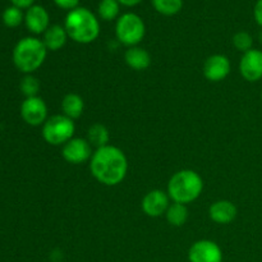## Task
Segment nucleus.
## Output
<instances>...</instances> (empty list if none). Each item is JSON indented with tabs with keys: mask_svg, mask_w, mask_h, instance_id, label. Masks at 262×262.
Instances as JSON below:
<instances>
[{
	"mask_svg": "<svg viewBox=\"0 0 262 262\" xmlns=\"http://www.w3.org/2000/svg\"><path fill=\"white\" fill-rule=\"evenodd\" d=\"M90 170L99 183L107 187L118 186L127 177V156L117 146L107 145L96 148L90 160Z\"/></svg>",
	"mask_w": 262,
	"mask_h": 262,
	"instance_id": "f257e3e1",
	"label": "nucleus"
},
{
	"mask_svg": "<svg viewBox=\"0 0 262 262\" xmlns=\"http://www.w3.org/2000/svg\"><path fill=\"white\" fill-rule=\"evenodd\" d=\"M168 194L173 202L188 205L204 192V179L192 169H183L171 176L168 182Z\"/></svg>",
	"mask_w": 262,
	"mask_h": 262,
	"instance_id": "f03ea898",
	"label": "nucleus"
},
{
	"mask_svg": "<svg viewBox=\"0 0 262 262\" xmlns=\"http://www.w3.org/2000/svg\"><path fill=\"white\" fill-rule=\"evenodd\" d=\"M68 37L74 42L90 43L100 35V23L96 15L86 8H76L66 17L64 23Z\"/></svg>",
	"mask_w": 262,
	"mask_h": 262,
	"instance_id": "7ed1b4c3",
	"label": "nucleus"
},
{
	"mask_svg": "<svg viewBox=\"0 0 262 262\" xmlns=\"http://www.w3.org/2000/svg\"><path fill=\"white\" fill-rule=\"evenodd\" d=\"M48 49L42 40L36 37H25L13 49V63L15 68L25 74H32L45 63Z\"/></svg>",
	"mask_w": 262,
	"mask_h": 262,
	"instance_id": "20e7f679",
	"label": "nucleus"
},
{
	"mask_svg": "<svg viewBox=\"0 0 262 262\" xmlns=\"http://www.w3.org/2000/svg\"><path fill=\"white\" fill-rule=\"evenodd\" d=\"M76 125L64 114H55L48 118L42 125V138L51 146H63L73 138Z\"/></svg>",
	"mask_w": 262,
	"mask_h": 262,
	"instance_id": "39448f33",
	"label": "nucleus"
},
{
	"mask_svg": "<svg viewBox=\"0 0 262 262\" xmlns=\"http://www.w3.org/2000/svg\"><path fill=\"white\" fill-rule=\"evenodd\" d=\"M146 27L142 18L135 13H125L118 18L115 35L123 45L132 48L137 46L145 37Z\"/></svg>",
	"mask_w": 262,
	"mask_h": 262,
	"instance_id": "423d86ee",
	"label": "nucleus"
},
{
	"mask_svg": "<svg viewBox=\"0 0 262 262\" xmlns=\"http://www.w3.org/2000/svg\"><path fill=\"white\" fill-rule=\"evenodd\" d=\"M92 146L87 141V138L73 137L71 141L61 146V156L67 163L72 165L87 163L92 158Z\"/></svg>",
	"mask_w": 262,
	"mask_h": 262,
	"instance_id": "0eeeda50",
	"label": "nucleus"
},
{
	"mask_svg": "<svg viewBox=\"0 0 262 262\" xmlns=\"http://www.w3.org/2000/svg\"><path fill=\"white\" fill-rule=\"evenodd\" d=\"M20 117L28 125H43L49 118L48 105L40 96L26 97L20 105Z\"/></svg>",
	"mask_w": 262,
	"mask_h": 262,
	"instance_id": "6e6552de",
	"label": "nucleus"
},
{
	"mask_svg": "<svg viewBox=\"0 0 262 262\" xmlns=\"http://www.w3.org/2000/svg\"><path fill=\"white\" fill-rule=\"evenodd\" d=\"M223 251L217 243L210 239H200L189 247V262H223Z\"/></svg>",
	"mask_w": 262,
	"mask_h": 262,
	"instance_id": "1a4fd4ad",
	"label": "nucleus"
},
{
	"mask_svg": "<svg viewBox=\"0 0 262 262\" xmlns=\"http://www.w3.org/2000/svg\"><path fill=\"white\" fill-rule=\"evenodd\" d=\"M169 206H170V197L168 192L161 189H152L147 192L141 202V209L150 217H160L161 215H165Z\"/></svg>",
	"mask_w": 262,
	"mask_h": 262,
	"instance_id": "9d476101",
	"label": "nucleus"
},
{
	"mask_svg": "<svg viewBox=\"0 0 262 262\" xmlns=\"http://www.w3.org/2000/svg\"><path fill=\"white\" fill-rule=\"evenodd\" d=\"M232 64L228 56L223 54L210 55L204 63V76L210 82H222L229 76Z\"/></svg>",
	"mask_w": 262,
	"mask_h": 262,
	"instance_id": "9b49d317",
	"label": "nucleus"
},
{
	"mask_svg": "<svg viewBox=\"0 0 262 262\" xmlns=\"http://www.w3.org/2000/svg\"><path fill=\"white\" fill-rule=\"evenodd\" d=\"M239 73L248 82L262 79V50L252 49L243 54L239 61Z\"/></svg>",
	"mask_w": 262,
	"mask_h": 262,
	"instance_id": "f8f14e48",
	"label": "nucleus"
},
{
	"mask_svg": "<svg viewBox=\"0 0 262 262\" xmlns=\"http://www.w3.org/2000/svg\"><path fill=\"white\" fill-rule=\"evenodd\" d=\"M237 214V206L229 200H219L209 207L210 219L220 225H228L234 222Z\"/></svg>",
	"mask_w": 262,
	"mask_h": 262,
	"instance_id": "ddd939ff",
	"label": "nucleus"
},
{
	"mask_svg": "<svg viewBox=\"0 0 262 262\" xmlns=\"http://www.w3.org/2000/svg\"><path fill=\"white\" fill-rule=\"evenodd\" d=\"M25 22L28 30L36 35L45 33V31L50 27L49 26V23H50L49 13L41 5H32L31 8H28L25 15Z\"/></svg>",
	"mask_w": 262,
	"mask_h": 262,
	"instance_id": "4468645a",
	"label": "nucleus"
},
{
	"mask_svg": "<svg viewBox=\"0 0 262 262\" xmlns=\"http://www.w3.org/2000/svg\"><path fill=\"white\" fill-rule=\"evenodd\" d=\"M124 60L127 66L133 71H145L151 66V55L146 49L140 46L128 48L124 54Z\"/></svg>",
	"mask_w": 262,
	"mask_h": 262,
	"instance_id": "2eb2a0df",
	"label": "nucleus"
},
{
	"mask_svg": "<svg viewBox=\"0 0 262 262\" xmlns=\"http://www.w3.org/2000/svg\"><path fill=\"white\" fill-rule=\"evenodd\" d=\"M67 40H68V33L66 28L61 27L60 25H53L43 33L42 42L48 51H58L66 45Z\"/></svg>",
	"mask_w": 262,
	"mask_h": 262,
	"instance_id": "dca6fc26",
	"label": "nucleus"
},
{
	"mask_svg": "<svg viewBox=\"0 0 262 262\" xmlns=\"http://www.w3.org/2000/svg\"><path fill=\"white\" fill-rule=\"evenodd\" d=\"M61 114L68 117L69 119L76 120L81 118L84 110V101L78 94L69 92L61 100Z\"/></svg>",
	"mask_w": 262,
	"mask_h": 262,
	"instance_id": "f3484780",
	"label": "nucleus"
},
{
	"mask_svg": "<svg viewBox=\"0 0 262 262\" xmlns=\"http://www.w3.org/2000/svg\"><path fill=\"white\" fill-rule=\"evenodd\" d=\"M87 141L92 147H104V146L110 145V132L106 125L101 123H95L87 130Z\"/></svg>",
	"mask_w": 262,
	"mask_h": 262,
	"instance_id": "a211bd4d",
	"label": "nucleus"
},
{
	"mask_svg": "<svg viewBox=\"0 0 262 262\" xmlns=\"http://www.w3.org/2000/svg\"><path fill=\"white\" fill-rule=\"evenodd\" d=\"M165 217L166 222L171 227H182L188 220V209H187V205L173 202L168 207V210H166Z\"/></svg>",
	"mask_w": 262,
	"mask_h": 262,
	"instance_id": "6ab92c4d",
	"label": "nucleus"
},
{
	"mask_svg": "<svg viewBox=\"0 0 262 262\" xmlns=\"http://www.w3.org/2000/svg\"><path fill=\"white\" fill-rule=\"evenodd\" d=\"M154 8L164 15L177 14L183 7V0H152Z\"/></svg>",
	"mask_w": 262,
	"mask_h": 262,
	"instance_id": "aec40b11",
	"label": "nucleus"
},
{
	"mask_svg": "<svg viewBox=\"0 0 262 262\" xmlns=\"http://www.w3.org/2000/svg\"><path fill=\"white\" fill-rule=\"evenodd\" d=\"M119 4L118 0H101L99 5V14L102 19L113 20L119 14Z\"/></svg>",
	"mask_w": 262,
	"mask_h": 262,
	"instance_id": "412c9836",
	"label": "nucleus"
},
{
	"mask_svg": "<svg viewBox=\"0 0 262 262\" xmlns=\"http://www.w3.org/2000/svg\"><path fill=\"white\" fill-rule=\"evenodd\" d=\"M19 89L26 97H35L40 91V82L32 74H26L20 81Z\"/></svg>",
	"mask_w": 262,
	"mask_h": 262,
	"instance_id": "4be33fe9",
	"label": "nucleus"
},
{
	"mask_svg": "<svg viewBox=\"0 0 262 262\" xmlns=\"http://www.w3.org/2000/svg\"><path fill=\"white\" fill-rule=\"evenodd\" d=\"M233 45L241 53H247L253 49V37L246 31H239L233 36Z\"/></svg>",
	"mask_w": 262,
	"mask_h": 262,
	"instance_id": "5701e85b",
	"label": "nucleus"
},
{
	"mask_svg": "<svg viewBox=\"0 0 262 262\" xmlns=\"http://www.w3.org/2000/svg\"><path fill=\"white\" fill-rule=\"evenodd\" d=\"M23 20V13L19 8L17 7H9L4 10L3 13V22L8 27H17L22 23Z\"/></svg>",
	"mask_w": 262,
	"mask_h": 262,
	"instance_id": "b1692460",
	"label": "nucleus"
},
{
	"mask_svg": "<svg viewBox=\"0 0 262 262\" xmlns=\"http://www.w3.org/2000/svg\"><path fill=\"white\" fill-rule=\"evenodd\" d=\"M54 2H55V4L58 7L63 8V9L73 10L76 8H78L79 0H54Z\"/></svg>",
	"mask_w": 262,
	"mask_h": 262,
	"instance_id": "393cba45",
	"label": "nucleus"
},
{
	"mask_svg": "<svg viewBox=\"0 0 262 262\" xmlns=\"http://www.w3.org/2000/svg\"><path fill=\"white\" fill-rule=\"evenodd\" d=\"M253 14H255L256 22L262 27V0H258L255 5V10H253Z\"/></svg>",
	"mask_w": 262,
	"mask_h": 262,
	"instance_id": "a878e982",
	"label": "nucleus"
},
{
	"mask_svg": "<svg viewBox=\"0 0 262 262\" xmlns=\"http://www.w3.org/2000/svg\"><path fill=\"white\" fill-rule=\"evenodd\" d=\"M17 8H31L33 4V0H10Z\"/></svg>",
	"mask_w": 262,
	"mask_h": 262,
	"instance_id": "bb28decb",
	"label": "nucleus"
},
{
	"mask_svg": "<svg viewBox=\"0 0 262 262\" xmlns=\"http://www.w3.org/2000/svg\"><path fill=\"white\" fill-rule=\"evenodd\" d=\"M118 2L123 5H127V7H133V5L138 4L141 0H118Z\"/></svg>",
	"mask_w": 262,
	"mask_h": 262,
	"instance_id": "cd10ccee",
	"label": "nucleus"
},
{
	"mask_svg": "<svg viewBox=\"0 0 262 262\" xmlns=\"http://www.w3.org/2000/svg\"><path fill=\"white\" fill-rule=\"evenodd\" d=\"M260 41L262 42V31L260 32Z\"/></svg>",
	"mask_w": 262,
	"mask_h": 262,
	"instance_id": "c85d7f7f",
	"label": "nucleus"
},
{
	"mask_svg": "<svg viewBox=\"0 0 262 262\" xmlns=\"http://www.w3.org/2000/svg\"><path fill=\"white\" fill-rule=\"evenodd\" d=\"M261 97H262V92H261Z\"/></svg>",
	"mask_w": 262,
	"mask_h": 262,
	"instance_id": "c756f323",
	"label": "nucleus"
}]
</instances>
